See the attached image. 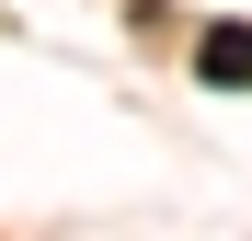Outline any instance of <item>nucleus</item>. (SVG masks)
<instances>
[{
	"label": "nucleus",
	"instance_id": "nucleus-1",
	"mask_svg": "<svg viewBox=\"0 0 252 241\" xmlns=\"http://www.w3.org/2000/svg\"><path fill=\"white\" fill-rule=\"evenodd\" d=\"M195 69L218 80V92H252V23H206V46H195Z\"/></svg>",
	"mask_w": 252,
	"mask_h": 241
}]
</instances>
